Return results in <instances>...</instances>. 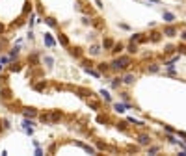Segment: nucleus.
Instances as JSON below:
<instances>
[{
	"label": "nucleus",
	"mask_w": 186,
	"mask_h": 156,
	"mask_svg": "<svg viewBox=\"0 0 186 156\" xmlns=\"http://www.w3.org/2000/svg\"><path fill=\"white\" fill-rule=\"evenodd\" d=\"M100 54V47L99 45H91L89 47V56H99Z\"/></svg>",
	"instance_id": "obj_25"
},
{
	"label": "nucleus",
	"mask_w": 186,
	"mask_h": 156,
	"mask_svg": "<svg viewBox=\"0 0 186 156\" xmlns=\"http://www.w3.org/2000/svg\"><path fill=\"white\" fill-rule=\"evenodd\" d=\"M22 115H24V117H28V119L39 117V113H37V110H36V108H24V110H22Z\"/></svg>",
	"instance_id": "obj_9"
},
{
	"label": "nucleus",
	"mask_w": 186,
	"mask_h": 156,
	"mask_svg": "<svg viewBox=\"0 0 186 156\" xmlns=\"http://www.w3.org/2000/svg\"><path fill=\"white\" fill-rule=\"evenodd\" d=\"M34 37H36V34H34V32H32V30H30V32H28V39H30V41H32V39H34Z\"/></svg>",
	"instance_id": "obj_49"
},
{
	"label": "nucleus",
	"mask_w": 186,
	"mask_h": 156,
	"mask_svg": "<svg viewBox=\"0 0 186 156\" xmlns=\"http://www.w3.org/2000/svg\"><path fill=\"white\" fill-rule=\"evenodd\" d=\"M112 108H114V112H117V113H125L127 110H130V106H128V104H125V102H114Z\"/></svg>",
	"instance_id": "obj_5"
},
{
	"label": "nucleus",
	"mask_w": 186,
	"mask_h": 156,
	"mask_svg": "<svg viewBox=\"0 0 186 156\" xmlns=\"http://www.w3.org/2000/svg\"><path fill=\"white\" fill-rule=\"evenodd\" d=\"M158 150H160L158 145H149V147H147V154H157Z\"/></svg>",
	"instance_id": "obj_32"
},
{
	"label": "nucleus",
	"mask_w": 186,
	"mask_h": 156,
	"mask_svg": "<svg viewBox=\"0 0 186 156\" xmlns=\"http://www.w3.org/2000/svg\"><path fill=\"white\" fill-rule=\"evenodd\" d=\"M134 82H136V74L128 73V74H125V76H123V84L125 85H132Z\"/></svg>",
	"instance_id": "obj_12"
},
{
	"label": "nucleus",
	"mask_w": 186,
	"mask_h": 156,
	"mask_svg": "<svg viewBox=\"0 0 186 156\" xmlns=\"http://www.w3.org/2000/svg\"><path fill=\"white\" fill-rule=\"evenodd\" d=\"M175 50H177L175 45H166V47H164V54H173Z\"/></svg>",
	"instance_id": "obj_29"
},
{
	"label": "nucleus",
	"mask_w": 186,
	"mask_h": 156,
	"mask_svg": "<svg viewBox=\"0 0 186 156\" xmlns=\"http://www.w3.org/2000/svg\"><path fill=\"white\" fill-rule=\"evenodd\" d=\"M2 71H4V65H2V63H0V73H2Z\"/></svg>",
	"instance_id": "obj_54"
},
{
	"label": "nucleus",
	"mask_w": 186,
	"mask_h": 156,
	"mask_svg": "<svg viewBox=\"0 0 186 156\" xmlns=\"http://www.w3.org/2000/svg\"><path fill=\"white\" fill-rule=\"evenodd\" d=\"M82 24L84 26H89L91 24V17H82Z\"/></svg>",
	"instance_id": "obj_42"
},
{
	"label": "nucleus",
	"mask_w": 186,
	"mask_h": 156,
	"mask_svg": "<svg viewBox=\"0 0 186 156\" xmlns=\"http://www.w3.org/2000/svg\"><path fill=\"white\" fill-rule=\"evenodd\" d=\"M97 121H99V123H108V115H102V113H100L99 117H97Z\"/></svg>",
	"instance_id": "obj_40"
},
{
	"label": "nucleus",
	"mask_w": 186,
	"mask_h": 156,
	"mask_svg": "<svg viewBox=\"0 0 186 156\" xmlns=\"http://www.w3.org/2000/svg\"><path fill=\"white\" fill-rule=\"evenodd\" d=\"M43 63H45V65H47V67L50 69V67L54 65V58H52V56H43Z\"/></svg>",
	"instance_id": "obj_28"
},
{
	"label": "nucleus",
	"mask_w": 186,
	"mask_h": 156,
	"mask_svg": "<svg viewBox=\"0 0 186 156\" xmlns=\"http://www.w3.org/2000/svg\"><path fill=\"white\" fill-rule=\"evenodd\" d=\"M162 36H164L162 32H153L149 39H151V41H154V43H157V41H160V39H162Z\"/></svg>",
	"instance_id": "obj_27"
},
{
	"label": "nucleus",
	"mask_w": 186,
	"mask_h": 156,
	"mask_svg": "<svg viewBox=\"0 0 186 156\" xmlns=\"http://www.w3.org/2000/svg\"><path fill=\"white\" fill-rule=\"evenodd\" d=\"M179 58H180V54H175V56H171L169 59H166V62H164V69H173L175 63L179 62Z\"/></svg>",
	"instance_id": "obj_6"
},
{
	"label": "nucleus",
	"mask_w": 186,
	"mask_h": 156,
	"mask_svg": "<svg viewBox=\"0 0 186 156\" xmlns=\"http://www.w3.org/2000/svg\"><path fill=\"white\" fill-rule=\"evenodd\" d=\"M45 24L50 26V28H56L58 26V22H56V19H54V17H45Z\"/></svg>",
	"instance_id": "obj_24"
},
{
	"label": "nucleus",
	"mask_w": 186,
	"mask_h": 156,
	"mask_svg": "<svg viewBox=\"0 0 186 156\" xmlns=\"http://www.w3.org/2000/svg\"><path fill=\"white\" fill-rule=\"evenodd\" d=\"M22 130H24L28 136H32V134H34V121L28 119V117H24V121H22Z\"/></svg>",
	"instance_id": "obj_4"
},
{
	"label": "nucleus",
	"mask_w": 186,
	"mask_h": 156,
	"mask_svg": "<svg viewBox=\"0 0 186 156\" xmlns=\"http://www.w3.org/2000/svg\"><path fill=\"white\" fill-rule=\"evenodd\" d=\"M97 71H99L100 74H106L108 71H112V67H110V63H104V62H100V63H97Z\"/></svg>",
	"instance_id": "obj_11"
},
{
	"label": "nucleus",
	"mask_w": 186,
	"mask_h": 156,
	"mask_svg": "<svg viewBox=\"0 0 186 156\" xmlns=\"http://www.w3.org/2000/svg\"><path fill=\"white\" fill-rule=\"evenodd\" d=\"M11 97H13V95H11V89H9V87H2V89H0V99H2V100H9Z\"/></svg>",
	"instance_id": "obj_13"
},
{
	"label": "nucleus",
	"mask_w": 186,
	"mask_h": 156,
	"mask_svg": "<svg viewBox=\"0 0 186 156\" xmlns=\"http://www.w3.org/2000/svg\"><path fill=\"white\" fill-rule=\"evenodd\" d=\"M179 36H180V41H184V43H186V28H184V30H182V32H180V34H179Z\"/></svg>",
	"instance_id": "obj_45"
},
{
	"label": "nucleus",
	"mask_w": 186,
	"mask_h": 156,
	"mask_svg": "<svg viewBox=\"0 0 186 156\" xmlns=\"http://www.w3.org/2000/svg\"><path fill=\"white\" fill-rule=\"evenodd\" d=\"M149 2H153V4H160V0H149Z\"/></svg>",
	"instance_id": "obj_53"
},
{
	"label": "nucleus",
	"mask_w": 186,
	"mask_h": 156,
	"mask_svg": "<svg viewBox=\"0 0 186 156\" xmlns=\"http://www.w3.org/2000/svg\"><path fill=\"white\" fill-rule=\"evenodd\" d=\"M112 47H114V39L104 37V39H102V48H104V50H110Z\"/></svg>",
	"instance_id": "obj_19"
},
{
	"label": "nucleus",
	"mask_w": 186,
	"mask_h": 156,
	"mask_svg": "<svg viewBox=\"0 0 186 156\" xmlns=\"http://www.w3.org/2000/svg\"><path fill=\"white\" fill-rule=\"evenodd\" d=\"M127 52H128V54H138V45L134 43V41H130V43L127 45Z\"/></svg>",
	"instance_id": "obj_18"
},
{
	"label": "nucleus",
	"mask_w": 186,
	"mask_h": 156,
	"mask_svg": "<svg viewBox=\"0 0 186 156\" xmlns=\"http://www.w3.org/2000/svg\"><path fill=\"white\" fill-rule=\"evenodd\" d=\"M2 130H4V127H2V125H0V132H2Z\"/></svg>",
	"instance_id": "obj_56"
},
{
	"label": "nucleus",
	"mask_w": 186,
	"mask_h": 156,
	"mask_svg": "<svg viewBox=\"0 0 186 156\" xmlns=\"http://www.w3.org/2000/svg\"><path fill=\"white\" fill-rule=\"evenodd\" d=\"M30 11H32V4L26 2V4H24V9H22V15H26V13H30Z\"/></svg>",
	"instance_id": "obj_38"
},
{
	"label": "nucleus",
	"mask_w": 186,
	"mask_h": 156,
	"mask_svg": "<svg viewBox=\"0 0 186 156\" xmlns=\"http://www.w3.org/2000/svg\"><path fill=\"white\" fill-rule=\"evenodd\" d=\"M77 145H78V147H82V149L86 150V153H89V154H97V150H95L93 147H89V145H86V143H80V141H77Z\"/></svg>",
	"instance_id": "obj_20"
},
{
	"label": "nucleus",
	"mask_w": 186,
	"mask_h": 156,
	"mask_svg": "<svg viewBox=\"0 0 186 156\" xmlns=\"http://www.w3.org/2000/svg\"><path fill=\"white\" fill-rule=\"evenodd\" d=\"M177 147H179L180 150H184V153H186V141H182V139H180V141H179V145H177Z\"/></svg>",
	"instance_id": "obj_43"
},
{
	"label": "nucleus",
	"mask_w": 186,
	"mask_h": 156,
	"mask_svg": "<svg viewBox=\"0 0 186 156\" xmlns=\"http://www.w3.org/2000/svg\"><path fill=\"white\" fill-rule=\"evenodd\" d=\"M136 141H138L140 147H149V145L153 143V139H151V136H149V134H138Z\"/></svg>",
	"instance_id": "obj_3"
},
{
	"label": "nucleus",
	"mask_w": 186,
	"mask_h": 156,
	"mask_svg": "<svg viewBox=\"0 0 186 156\" xmlns=\"http://www.w3.org/2000/svg\"><path fill=\"white\" fill-rule=\"evenodd\" d=\"M45 87H47V82H45V80H43V82H39V84H36V85H34V89H36V91H43Z\"/></svg>",
	"instance_id": "obj_34"
},
{
	"label": "nucleus",
	"mask_w": 186,
	"mask_h": 156,
	"mask_svg": "<svg viewBox=\"0 0 186 156\" xmlns=\"http://www.w3.org/2000/svg\"><path fill=\"white\" fill-rule=\"evenodd\" d=\"M97 149H100V150H104V149H106V145H104L102 141H97Z\"/></svg>",
	"instance_id": "obj_46"
},
{
	"label": "nucleus",
	"mask_w": 186,
	"mask_h": 156,
	"mask_svg": "<svg viewBox=\"0 0 186 156\" xmlns=\"http://www.w3.org/2000/svg\"><path fill=\"white\" fill-rule=\"evenodd\" d=\"M121 84H123V76H115V78H112V82H110V87H112V89H119Z\"/></svg>",
	"instance_id": "obj_14"
},
{
	"label": "nucleus",
	"mask_w": 186,
	"mask_h": 156,
	"mask_svg": "<svg viewBox=\"0 0 186 156\" xmlns=\"http://www.w3.org/2000/svg\"><path fill=\"white\" fill-rule=\"evenodd\" d=\"M130 65H132V58L130 56H115V59L110 63V67H112V71H125Z\"/></svg>",
	"instance_id": "obj_1"
},
{
	"label": "nucleus",
	"mask_w": 186,
	"mask_h": 156,
	"mask_svg": "<svg viewBox=\"0 0 186 156\" xmlns=\"http://www.w3.org/2000/svg\"><path fill=\"white\" fill-rule=\"evenodd\" d=\"M43 154V149L41 147H36V156H41Z\"/></svg>",
	"instance_id": "obj_48"
},
{
	"label": "nucleus",
	"mask_w": 186,
	"mask_h": 156,
	"mask_svg": "<svg viewBox=\"0 0 186 156\" xmlns=\"http://www.w3.org/2000/svg\"><path fill=\"white\" fill-rule=\"evenodd\" d=\"M34 19H36V17H34V15H30V28H32V26H34V22H36Z\"/></svg>",
	"instance_id": "obj_50"
},
{
	"label": "nucleus",
	"mask_w": 186,
	"mask_h": 156,
	"mask_svg": "<svg viewBox=\"0 0 186 156\" xmlns=\"http://www.w3.org/2000/svg\"><path fill=\"white\" fill-rule=\"evenodd\" d=\"M162 19H164V22H166V24H171V22L177 21L175 13H171V11H164V13H162Z\"/></svg>",
	"instance_id": "obj_10"
},
{
	"label": "nucleus",
	"mask_w": 186,
	"mask_h": 156,
	"mask_svg": "<svg viewBox=\"0 0 186 156\" xmlns=\"http://www.w3.org/2000/svg\"><path fill=\"white\" fill-rule=\"evenodd\" d=\"M162 127H164V130H166V132H177V128H173V127H169V125H162Z\"/></svg>",
	"instance_id": "obj_41"
},
{
	"label": "nucleus",
	"mask_w": 186,
	"mask_h": 156,
	"mask_svg": "<svg viewBox=\"0 0 186 156\" xmlns=\"http://www.w3.org/2000/svg\"><path fill=\"white\" fill-rule=\"evenodd\" d=\"M58 41H60V45H62V47H69V37L65 36V34H58Z\"/></svg>",
	"instance_id": "obj_16"
},
{
	"label": "nucleus",
	"mask_w": 186,
	"mask_h": 156,
	"mask_svg": "<svg viewBox=\"0 0 186 156\" xmlns=\"http://www.w3.org/2000/svg\"><path fill=\"white\" fill-rule=\"evenodd\" d=\"M95 4H97V8H102V2H100V0H95Z\"/></svg>",
	"instance_id": "obj_52"
},
{
	"label": "nucleus",
	"mask_w": 186,
	"mask_h": 156,
	"mask_svg": "<svg viewBox=\"0 0 186 156\" xmlns=\"http://www.w3.org/2000/svg\"><path fill=\"white\" fill-rule=\"evenodd\" d=\"M99 95H100V99H102L104 102H112V95H110V93L106 91V89H100Z\"/></svg>",
	"instance_id": "obj_17"
},
{
	"label": "nucleus",
	"mask_w": 186,
	"mask_h": 156,
	"mask_svg": "<svg viewBox=\"0 0 186 156\" xmlns=\"http://www.w3.org/2000/svg\"><path fill=\"white\" fill-rule=\"evenodd\" d=\"M22 69V65L19 62H11V65H9V73H19Z\"/></svg>",
	"instance_id": "obj_21"
},
{
	"label": "nucleus",
	"mask_w": 186,
	"mask_h": 156,
	"mask_svg": "<svg viewBox=\"0 0 186 156\" xmlns=\"http://www.w3.org/2000/svg\"><path fill=\"white\" fill-rule=\"evenodd\" d=\"M125 48H127V45H123V43H114V47L110 48V52H112L114 56H117V54H121Z\"/></svg>",
	"instance_id": "obj_8"
},
{
	"label": "nucleus",
	"mask_w": 186,
	"mask_h": 156,
	"mask_svg": "<svg viewBox=\"0 0 186 156\" xmlns=\"http://www.w3.org/2000/svg\"><path fill=\"white\" fill-rule=\"evenodd\" d=\"M39 121H41V123H52V119H50L48 113H39Z\"/></svg>",
	"instance_id": "obj_30"
},
{
	"label": "nucleus",
	"mask_w": 186,
	"mask_h": 156,
	"mask_svg": "<svg viewBox=\"0 0 186 156\" xmlns=\"http://www.w3.org/2000/svg\"><path fill=\"white\" fill-rule=\"evenodd\" d=\"M50 119H52V123H58L62 119V112H52L50 113Z\"/></svg>",
	"instance_id": "obj_31"
},
{
	"label": "nucleus",
	"mask_w": 186,
	"mask_h": 156,
	"mask_svg": "<svg viewBox=\"0 0 186 156\" xmlns=\"http://www.w3.org/2000/svg\"><path fill=\"white\" fill-rule=\"evenodd\" d=\"M168 76H177V71H175V67H173V69H168Z\"/></svg>",
	"instance_id": "obj_44"
},
{
	"label": "nucleus",
	"mask_w": 186,
	"mask_h": 156,
	"mask_svg": "<svg viewBox=\"0 0 186 156\" xmlns=\"http://www.w3.org/2000/svg\"><path fill=\"white\" fill-rule=\"evenodd\" d=\"M121 99H123V102H125V104H128L130 110H132V104H130V97H128V93H121Z\"/></svg>",
	"instance_id": "obj_35"
},
{
	"label": "nucleus",
	"mask_w": 186,
	"mask_h": 156,
	"mask_svg": "<svg viewBox=\"0 0 186 156\" xmlns=\"http://www.w3.org/2000/svg\"><path fill=\"white\" fill-rule=\"evenodd\" d=\"M4 30H6V26H4V24L0 22V36H2V34H4Z\"/></svg>",
	"instance_id": "obj_51"
},
{
	"label": "nucleus",
	"mask_w": 186,
	"mask_h": 156,
	"mask_svg": "<svg viewBox=\"0 0 186 156\" xmlns=\"http://www.w3.org/2000/svg\"><path fill=\"white\" fill-rule=\"evenodd\" d=\"M43 43L47 45L48 48H54V47H56V39L52 37V34H45V36H43Z\"/></svg>",
	"instance_id": "obj_7"
},
{
	"label": "nucleus",
	"mask_w": 186,
	"mask_h": 156,
	"mask_svg": "<svg viewBox=\"0 0 186 156\" xmlns=\"http://www.w3.org/2000/svg\"><path fill=\"white\" fill-rule=\"evenodd\" d=\"M0 52H2V41H0Z\"/></svg>",
	"instance_id": "obj_55"
},
{
	"label": "nucleus",
	"mask_w": 186,
	"mask_h": 156,
	"mask_svg": "<svg viewBox=\"0 0 186 156\" xmlns=\"http://www.w3.org/2000/svg\"><path fill=\"white\" fill-rule=\"evenodd\" d=\"M127 121H128V123H132L134 127H143V121H138V119H134V117H128Z\"/></svg>",
	"instance_id": "obj_33"
},
{
	"label": "nucleus",
	"mask_w": 186,
	"mask_h": 156,
	"mask_svg": "<svg viewBox=\"0 0 186 156\" xmlns=\"http://www.w3.org/2000/svg\"><path fill=\"white\" fill-rule=\"evenodd\" d=\"M69 54H71V56L73 58H82V48H71V50H69Z\"/></svg>",
	"instance_id": "obj_26"
},
{
	"label": "nucleus",
	"mask_w": 186,
	"mask_h": 156,
	"mask_svg": "<svg viewBox=\"0 0 186 156\" xmlns=\"http://www.w3.org/2000/svg\"><path fill=\"white\" fill-rule=\"evenodd\" d=\"M145 71H147V73H158L160 71V63H149Z\"/></svg>",
	"instance_id": "obj_22"
},
{
	"label": "nucleus",
	"mask_w": 186,
	"mask_h": 156,
	"mask_svg": "<svg viewBox=\"0 0 186 156\" xmlns=\"http://www.w3.org/2000/svg\"><path fill=\"white\" fill-rule=\"evenodd\" d=\"M117 128H119V130H127V128H128V121H119V123H117Z\"/></svg>",
	"instance_id": "obj_36"
},
{
	"label": "nucleus",
	"mask_w": 186,
	"mask_h": 156,
	"mask_svg": "<svg viewBox=\"0 0 186 156\" xmlns=\"http://www.w3.org/2000/svg\"><path fill=\"white\" fill-rule=\"evenodd\" d=\"M88 106H91L93 110H97V112H99V110H100V102H99V100H93L91 97H89L88 99Z\"/></svg>",
	"instance_id": "obj_23"
},
{
	"label": "nucleus",
	"mask_w": 186,
	"mask_h": 156,
	"mask_svg": "<svg viewBox=\"0 0 186 156\" xmlns=\"http://www.w3.org/2000/svg\"><path fill=\"white\" fill-rule=\"evenodd\" d=\"M19 50H21V48H19V45H17V47H13L11 50H9V54H8V56L11 58V62H17V59H19V54H21Z\"/></svg>",
	"instance_id": "obj_15"
},
{
	"label": "nucleus",
	"mask_w": 186,
	"mask_h": 156,
	"mask_svg": "<svg viewBox=\"0 0 186 156\" xmlns=\"http://www.w3.org/2000/svg\"><path fill=\"white\" fill-rule=\"evenodd\" d=\"M2 127H4V128H9L11 125H9V121H8V119H4V121H2Z\"/></svg>",
	"instance_id": "obj_47"
},
{
	"label": "nucleus",
	"mask_w": 186,
	"mask_h": 156,
	"mask_svg": "<svg viewBox=\"0 0 186 156\" xmlns=\"http://www.w3.org/2000/svg\"><path fill=\"white\" fill-rule=\"evenodd\" d=\"M0 63H2V65L11 63V58H9V56H0Z\"/></svg>",
	"instance_id": "obj_39"
},
{
	"label": "nucleus",
	"mask_w": 186,
	"mask_h": 156,
	"mask_svg": "<svg viewBox=\"0 0 186 156\" xmlns=\"http://www.w3.org/2000/svg\"><path fill=\"white\" fill-rule=\"evenodd\" d=\"M162 34L166 37H175V36H179V26L175 22H171V24H168V26L162 28Z\"/></svg>",
	"instance_id": "obj_2"
},
{
	"label": "nucleus",
	"mask_w": 186,
	"mask_h": 156,
	"mask_svg": "<svg viewBox=\"0 0 186 156\" xmlns=\"http://www.w3.org/2000/svg\"><path fill=\"white\" fill-rule=\"evenodd\" d=\"M177 50H179V54H186V43L182 41V45H177Z\"/></svg>",
	"instance_id": "obj_37"
}]
</instances>
